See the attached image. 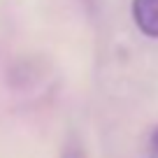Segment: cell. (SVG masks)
Wrapping results in <instances>:
<instances>
[{"instance_id": "6da1fadb", "label": "cell", "mask_w": 158, "mask_h": 158, "mask_svg": "<svg viewBox=\"0 0 158 158\" xmlns=\"http://www.w3.org/2000/svg\"><path fill=\"white\" fill-rule=\"evenodd\" d=\"M133 21L144 37L158 40V0H133Z\"/></svg>"}, {"instance_id": "7a4b0ae2", "label": "cell", "mask_w": 158, "mask_h": 158, "mask_svg": "<svg viewBox=\"0 0 158 158\" xmlns=\"http://www.w3.org/2000/svg\"><path fill=\"white\" fill-rule=\"evenodd\" d=\"M60 158H89L84 151V144L77 139V135L68 137V142L63 144V151H60Z\"/></svg>"}, {"instance_id": "3957f363", "label": "cell", "mask_w": 158, "mask_h": 158, "mask_svg": "<svg viewBox=\"0 0 158 158\" xmlns=\"http://www.w3.org/2000/svg\"><path fill=\"white\" fill-rule=\"evenodd\" d=\"M149 149H151L153 156H158V126H153L151 135H149Z\"/></svg>"}]
</instances>
